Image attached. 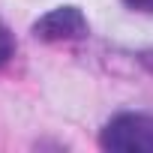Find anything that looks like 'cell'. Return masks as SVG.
Listing matches in <instances>:
<instances>
[{"instance_id": "7a4b0ae2", "label": "cell", "mask_w": 153, "mask_h": 153, "mask_svg": "<svg viewBox=\"0 0 153 153\" xmlns=\"http://www.w3.org/2000/svg\"><path fill=\"white\" fill-rule=\"evenodd\" d=\"M90 30L84 12L78 6H57L45 12L42 18L33 21V36L39 42H72V39H84Z\"/></svg>"}, {"instance_id": "6da1fadb", "label": "cell", "mask_w": 153, "mask_h": 153, "mask_svg": "<svg viewBox=\"0 0 153 153\" xmlns=\"http://www.w3.org/2000/svg\"><path fill=\"white\" fill-rule=\"evenodd\" d=\"M99 147L114 153H153V114L144 111L114 114L99 132Z\"/></svg>"}, {"instance_id": "3957f363", "label": "cell", "mask_w": 153, "mask_h": 153, "mask_svg": "<svg viewBox=\"0 0 153 153\" xmlns=\"http://www.w3.org/2000/svg\"><path fill=\"white\" fill-rule=\"evenodd\" d=\"M12 57H15V36L6 27V21L0 18V66H6Z\"/></svg>"}, {"instance_id": "277c9868", "label": "cell", "mask_w": 153, "mask_h": 153, "mask_svg": "<svg viewBox=\"0 0 153 153\" xmlns=\"http://www.w3.org/2000/svg\"><path fill=\"white\" fill-rule=\"evenodd\" d=\"M123 3L135 12H144V15H153V0H123Z\"/></svg>"}]
</instances>
